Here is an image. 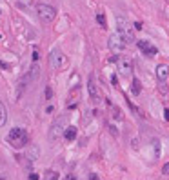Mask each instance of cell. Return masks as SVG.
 Masks as SVG:
<instances>
[{"mask_svg":"<svg viewBox=\"0 0 169 180\" xmlns=\"http://www.w3.org/2000/svg\"><path fill=\"white\" fill-rule=\"evenodd\" d=\"M140 80L138 78H133V84H131V91H133V95H138L140 93Z\"/></svg>","mask_w":169,"mask_h":180,"instance_id":"9a60e30c","label":"cell"},{"mask_svg":"<svg viewBox=\"0 0 169 180\" xmlns=\"http://www.w3.org/2000/svg\"><path fill=\"white\" fill-rule=\"evenodd\" d=\"M164 118L169 120V107H166V111H164Z\"/></svg>","mask_w":169,"mask_h":180,"instance_id":"cb8c5ba5","label":"cell"},{"mask_svg":"<svg viewBox=\"0 0 169 180\" xmlns=\"http://www.w3.org/2000/svg\"><path fill=\"white\" fill-rule=\"evenodd\" d=\"M29 80H31L29 73H26L24 76H20V80H18V89H17V98H20V95L24 93V89H26L27 84H29Z\"/></svg>","mask_w":169,"mask_h":180,"instance_id":"8fae6325","label":"cell"},{"mask_svg":"<svg viewBox=\"0 0 169 180\" xmlns=\"http://www.w3.org/2000/svg\"><path fill=\"white\" fill-rule=\"evenodd\" d=\"M167 76H169V66L167 64H158L157 66V78L160 82V91L167 93Z\"/></svg>","mask_w":169,"mask_h":180,"instance_id":"5b68a950","label":"cell"},{"mask_svg":"<svg viewBox=\"0 0 169 180\" xmlns=\"http://www.w3.org/2000/svg\"><path fill=\"white\" fill-rule=\"evenodd\" d=\"M6 122H7V107L0 100V127L6 126Z\"/></svg>","mask_w":169,"mask_h":180,"instance_id":"4fadbf2b","label":"cell"},{"mask_svg":"<svg viewBox=\"0 0 169 180\" xmlns=\"http://www.w3.org/2000/svg\"><path fill=\"white\" fill-rule=\"evenodd\" d=\"M29 76H31V80L38 76V66H36V64H35V66H33L31 69H29Z\"/></svg>","mask_w":169,"mask_h":180,"instance_id":"ac0fdd59","label":"cell"},{"mask_svg":"<svg viewBox=\"0 0 169 180\" xmlns=\"http://www.w3.org/2000/svg\"><path fill=\"white\" fill-rule=\"evenodd\" d=\"M7 142H9L13 148L20 149L29 142V135H27V131H26L24 127H13L9 131V135H7Z\"/></svg>","mask_w":169,"mask_h":180,"instance_id":"6da1fadb","label":"cell"},{"mask_svg":"<svg viewBox=\"0 0 169 180\" xmlns=\"http://www.w3.org/2000/svg\"><path fill=\"white\" fill-rule=\"evenodd\" d=\"M116 27H118V33L126 38L127 42H137L135 36H133V27H131V24H129L126 18L118 17V18H116Z\"/></svg>","mask_w":169,"mask_h":180,"instance_id":"277c9868","label":"cell"},{"mask_svg":"<svg viewBox=\"0 0 169 180\" xmlns=\"http://www.w3.org/2000/svg\"><path fill=\"white\" fill-rule=\"evenodd\" d=\"M87 93L93 98V102H100V93H98V87H96V82H95V76H93V75H91L89 80H87Z\"/></svg>","mask_w":169,"mask_h":180,"instance_id":"9c48e42d","label":"cell"},{"mask_svg":"<svg viewBox=\"0 0 169 180\" xmlns=\"http://www.w3.org/2000/svg\"><path fill=\"white\" fill-rule=\"evenodd\" d=\"M49 62H51V67L53 69H60L64 66V53L60 49H53L49 53Z\"/></svg>","mask_w":169,"mask_h":180,"instance_id":"8992f818","label":"cell"},{"mask_svg":"<svg viewBox=\"0 0 169 180\" xmlns=\"http://www.w3.org/2000/svg\"><path fill=\"white\" fill-rule=\"evenodd\" d=\"M96 22H98V24H100L102 27H106V26H107V22H106V17H104L102 13H98V15H96Z\"/></svg>","mask_w":169,"mask_h":180,"instance_id":"e0dca14e","label":"cell"},{"mask_svg":"<svg viewBox=\"0 0 169 180\" xmlns=\"http://www.w3.org/2000/svg\"><path fill=\"white\" fill-rule=\"evenodd\" d=\"M137 46L140 47V51L146 55V56H155V55L158 53V49H157L151 42H147V40H138Z\"/></svg>","mask_w":169,"mask_h":180,"instance_id":"52a82bcc","label":"cell"},{"mask_svg":"<svg viewBox=\"0 0 169 180\" xmlns=\"http://www.w3.org/2000/svg\"><path fill=\"white\" fill-rule=\"evenodd\" d=\"M62 124L64 120H56L53 126H51V131H49V140L51 142H56L60 138V133H62Z\"/></svg>","mask_w":169,"mask_h":180,"instance_id":"30bf717a","label":"cell"},{"mask_svg":"<svg viewBox=\"0 0 169 180\" xmlns=\"http://www.w3.org/2000/svg\"><path fill=\"white\" fill-rule=\"evenodd\" d=\"M36 13H38V18L44 24H51L56 18V9L53 6H49V4H38L36 6Z\"/></svg>","mask_w":169,"mask_h":180,"instance_id":"3957f363","label":"cell"},{"mask_svg":"<svg viewBox=\"0 0 169 180\" xmlns=\"http://www.w3.org/2000/svg\"><path fill=\"white\" fill-rule=\"evenodd\" d=\"M29 180H38V175H36V173H31V175H29Z\"/></svg>","mask_w":169,"mask_h":180,"instance_id":"603a6c76","label":"cell"},{"mask_svg":"<svg viewBox=\"0 0 169 180\" xmlns=\"http://www.w3.org/2000/svg\"><path fill=\"white\" fill-rule=\"evenodd\" d=\"M78 84V75H73L71 76V85H76Z\"/></svg>","mask_w":169,"mask_h":180,"instance_id":"ffe728a7","label":"cell"},{"mask_svg":"<svg viewBox=\"0 0 169 180\" xmlns=\"http://www.w3.org/2000/svg\"><path fill=\"white\" fill-rule=\"evenodd\" d=\"M135 29H138V31L142 29V24H140V22H135Z\"/></svg>","mask_w":169,"mask_h":180,"instance_id":"d4e9b609","label":"cell"},{"mask_svg":"<svg viewBox=\"0 0 169 180\" xmlns=\"http://www.w3.org/2000/svg\"><path fill=\"white\" fill-rule=\"evenodd\" d=\"M64 138H65L67 142L75 140V138H76V127H75V126H67V127H65V129H64Z\"/></svg>","mask_w":169,"mask_h":180,"instance_id":"7c38bea8","label":"cell"},{"mask_svg":"<svg viewBox=\"0 0 169 180\" xmlns=\"http://www.w3.org/2000/svg\"><path fill=\"white\" fill-rule=\"evenodd\" d=\"M27 158L31 160V162L38 158V148H35V146H33L31 149H27Z\"/></svg>","mask_w":169,"mask_h":180,"instance_id":"5bb4252c","label":"cell"},{"mask_svg":"<svg viewBox=\"0 0 169 180\" xmlns=\"http://www.w3.org/2000/svg\"><path fill=\"white\" fill-rule=\"evenodd\" d=\"M46 180H58V173L56 171H47L46 173Z\"/></svg>","mask_w":169,"mask_h":180,"instance_id":"2e32d148","label":"cell"},{"mask_svg":"<svg viewBox=\"0 0 169 180\" xmlns=\"http://www.w3.org/2000/svg\"><path fill=\"white\" fill-rule=\"evenodd\" d=\"M116 64H118V71H120V75H124V76H127V75L133 71V62H131L127 56H120Z\"/></svg>","mask_w":169,"mask_h":180,"instance_id":"ba28073f","label":"cell"},{"mask_svg":"<svg viewBox=\"0 0 169 180\" xmlns=\"http://www.w3.org/2000/svg\"><path fill=\"white\" fill-rule=\"evenodd\" d=\"M162 173H164V175H169V162L162 166Z\"/></svg>","mask_w":169,"mask_h":180,"instance_id":"d6986e66","label":"cell"},{"mask_svg":"<svg viewBox=\"0 0 169 180\" xmlns=\"http://www.w3.org/2000/svg\"><path fill=\"white\" fill-rule=\"evenodd\" d=\"M153 144H155V157H158V140H155Z\"/></svg>","mask_w":169,"mask_h":180,"instance_id":"44dd1931","label":"cell"},{"mask_svg":"<svg viewBox=\"0 0 169 180\" xmlns=\"http://www.w3.org/2000/svg\"><path fill=\"white\" fill-rule=\"evenodd\" d=\"M0 38H2V35H0Z\"/></svg>","mask_w":169,"mask_h":180,"instance_id":"4316f807","label":"cell"},{"mask_svg":"<svg viewBox=\"0 0 169 180\" xmlns=\"http://www.w3.org/2000/svg\"><path fill=\"white\" fill-rule=\"evenodd\" d=\"M107 47L111 49V53H115V55L122 53V51L126 49V38L118 31L111 33V35H109V40H107Z\"/></svg>","mask_w":169,"mask_h":180,"instance_id":"7a4b0ae2","label":"cell"},{"mask_svg":"<svg viewBox=\"0 0 169 180\" xmlns=\"http://www.w3.org/2000/svg\"><path fill=\"white\" fill-rule=\"evenodd\" d=\"M0 67H2V69H9V64H6V62L0 60Z\"/></svg>","mask_w":169,"mask_h":180,"instance_id":"7402d4cb","label":"cell"},{"mask_svg":"<svg viewBox=\"0 0 169 180\" xmlns=\"http://www.w3.org/2000/svg\"><path fill=\"white\" fill-rule=\"evenodd\" d=\"M64 180H75V177H73V175H69V177H65Z\"/></svg>","mask_w":169,"mask_h":180,"instance_id":"484cf974","label":"cell"}]
</instances>
